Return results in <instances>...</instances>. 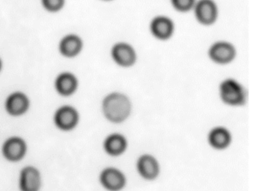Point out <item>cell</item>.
Here are the masks:
<instances>
[{
    "label": "cell",
    "instance_id": "1",
    "mask_svg": "<svg viewBox=\"0 0 256 191\" xmlns=\"http://www.w3.org/2000/svg\"><path fill=\"white\" fill-rule=\"evenodd\" d=\"M104 118L110 123L119 125L128 120L132 112V104L128 95L122 92H110L102 104Z\"/></svg>",
    "mask_w": 256,
    "mask_h": 191
},
{
    "label": "cell",
    "instance_id": "2",
    "mask_svg": "<svg viewBox=\"0 0 256 191\" xmlns=\"http://www.w3.org/2000/svg\"><path fill=\"white\" fill-rule=\"evenodd\" d=\"M218 94L222 103L229 107H242L247 101V92L245 88L233 78L224 79L220 83Z\"/></svg>",
    "mask_w": 256,
    "mask_h": 191
},
{
    "label": "cell",
    "instance_id": "3",
    "mask_svg": "<svg viewBox=\"0 0 256 191\" xmlns=\"http://www.w3.org/2000/svg\"><path fill=\"white\" fill-rule=\"evenodd\" d=\"M136 167L139 176L146 182L156 180L161 173L160 161L149 153L142 154L137 158Z\"/></svg>",
    "mask_w": 256,
    "mask_h": 191
},
{
    "label": "cell",
    "instance_id": "4",
    "mask_svg": "<svg viewBox=\"0 0 256 191\" xmlns=\"http://www.w3.org/2000/svg\"><path fill=\"white\" fill-rule=\"evenodd\" d=\"M100 183L108 191H122L127 185L125 173L116 167H109L102 171Z\"/></svg>",
    "mask_w": 256,
    "mask_h": 191
},
{
    "label": "cell",
    "instance_id": "5",
    "mask_svg": "<svg viewBox=\"0 0 256 191\" xmlns=\"http://www.w3.org/2000/svg\"><path fill=\"white\" fill-rule=\"evenodd\" d=\"M192 10L197 21L204 26L214 24L218 18V6L214 0H197Z\"/></svg>",
    "mask_w": 256,
    "mask_h": 191
},
{
    "label": "cell",
    "instance_id": "6",
    "mask_svg": "<svg viewBox=\"0 0 256 191\" xmlns=\"http://www.w3.org/2000/svg\"><path fill=\"white\" fill-rule=\"evenodd\" d=\"M236 51L233 44L228 41H217L210 47L208 56L214 63L227 65L236 57Z\"/></svg>",
    "mask_w": 256,
    "mask_h": 191
},
{
    "label": "cell",
    "instance_id": "7",
    "mask_svg": "<svg viewBox=\"0 0 256 191\" xmlns=\"http://www.w3.org/2000/svg\"><path fill=\"white\" fill-rule=\"evenodd\" d=\"M112 57L119 66L130 68L136 64L137 53L131 44L126 42H118L112 47Z\"/></svg>",
    "mask_w": 256,
    "mask_h": 191
},
{
    "label": "cell",
    "instance_id": "8",
    "mask_svg": "<svg viewBox=\"0 0 256 191\" xmlns=\"http://www.w3.org/2000/svg\"><path fill=\"white\" fill-rule=\"evenodd\" d=\"M175 26L173 20L167 16L154 17L150 23V31L154 38L160 41H167L173 36Z\"/></svg>",
    "mask_w": 256,
    "mask_h": 191
},
{
    "label": "cell",
    "instance_id": "9",
    "mask_svg": "<svg viewBox=\"0 0 256 191\" xmlns=\"http://www.w3.org/2000/svg\"><path fill=\"white\" fill-rule=\"evenodd\" d=\"M208 143L216 151H224L228 149L232 143V134L226 127L215 126L208 134Z\"/></svg>",
    "mask_w": 256,
    "mask_h": 191
},
{
    "label": "cell",
    "instance_id": "10",
    "mask_svg": "<svg viewBox=\"0 0 256 191\" xmlns=\"http://www.w3.org/2000/svg\"><path fill=\"white\" fill-rule=\"evenodd\" d=\"M128 147V139L119 132L112 133L104 139L103 148L109 156L118 158L126 153Z\"/></svg>",
    "mask_w": 256,
    "mask_h": 191
},
{
    "label": "cell",
    "instance_id": "11",
    "mask_svg": "<svg viewBox=\"0 0 256 191\" xmlns=\"http://www.w3.org/2000/svg\"><path fill=\"white\" fill-rule=\"evenodd\" d=\"M82 48V41L79 37L71 35L66 36L61 41L60 49L61 53L66 56L72 57L76 56Z\"/></svg>",
    "mask_w": 256,
    "mask_h": 191
},
{
    "label": "cell",
    "instance_id": "12",
    "mask_svg": "<svg viewBox=\"0 0 256 191\" xmlns=\"http://www.w3.org/2000/svg\"><path fill=\"white\" fill-rule=\"evenodd\" d=\"M78 114L71 107H64L56 113V124L64 129L72 128L77 122Z\"/></svg>",
    "mask_w": 256,
    "mask_h": 191
},
{
    "label": "cell",
    "instance_id": "13",
    "mask_svg": "<svg viewBox=\"0 0 256 191\" xmlns=\"http://www.w3.org/2000/svg\"><path fill=\"white\" fill-rule=\"evenodd\" d=\"M40 185V177L36 170L28 168L22 173V187L24 191H36Z\"/></svg>",
    "mask_w": 256,
    "mask_h": 191
},
{
    "label": "cell",
    "instance_id": "14",
    "mask_svg": "<svg viewBox=\"0 0 256 191\" xmlns=\"http://www.w3.org/2000/svg\"><path fill=\"white\" fill-rule=\"evenodd\" d=\"M28 104V99L24 95L20 93L14 94L7 101V110L12 114H20L25 111Z\"/></svg>",
    "mask_w": 256,
    "mask_h": 191
},
{
    "label": "cell",
    "instance_id": "15",
    "mask_svg": "<svg viewBox=\"0 0 256 191\" xmlns=\"http://www.w3.org/2000/svg\"><path fill=\"white\" fill-rule=\"evenodd\" d=\"M56 89L62 95L72 93L77 86L76 77L71 74H62L56 82Z\"/></svg>",
    "mask_w": 256,
    "mask_h": 191
},
{
    "label": "cell",
    "instance_id": "16",
    "mask_svg": "<svg viewBox=\"0 0 256 191\" xmlns=\"http://www.w3.org/2000/svg\"><path fill=\"white\" fill-rule=\"evenodd\" d=\"M24 144L19 139H12L7 142L4 148V152L7 158L11 160H17L24 153Z\"/></svg>",
    "mask_w": 256,
    "mask_h": 191
},
{
    "label": "cell",
    "instance_id": "17",
    "mask_svg": "<svg viewBox=\"0 0 256 191\" xmlns=\"http://www.w3.org/2000/svg\"><path fill=\"white\" fill-rule=\"evenodd\" d=\"M197 0H170L172 7L179 12H188L194 8Z\"/></svg>",
    "mask_w": 256,
    "mask_h": 191
},
{
    "label": "cell",
    "instance_id": "18",
    "mask_svg": "<svg viewBox=\"0 0 256 191\" xmlns=\"http://www.w3.org/2000/svg\"><path fill=\"white\" fill-rule=\"evenodd\" d=\"M64 0H42L43 5L49 11L59 10L64 5Z\"/></svg>",
    "mask_w": 256,
    "mask_h": 191
},
{
    "label": "cell",
    "instance_id": "19",
    "mask_svg": "<svg viewBox=\"0 0 256 191\" xmlns=\"http://www.w3.org/2000/svg\"><path fill=\"white\" fill-rule=\"evenodd\" d=\"M104 1H112V0H104Z\"/></svg>",
    "mask_w": 256,
    "mask_h": 191
},
{
    "label": "cell",
    "instance_id": "20",
    "mask_svg": "<svg viewBox=\"0 0 256 191\" xmlns=\"http://www.w3.org/2000/svg\"><path fill=\"white\" fill-rule=\"evenodd\" d=\"M0 68H1V62H0Z\"/></svg>",
    "mask_w": 256,
    "mask_h": 191
}]
</instances>
